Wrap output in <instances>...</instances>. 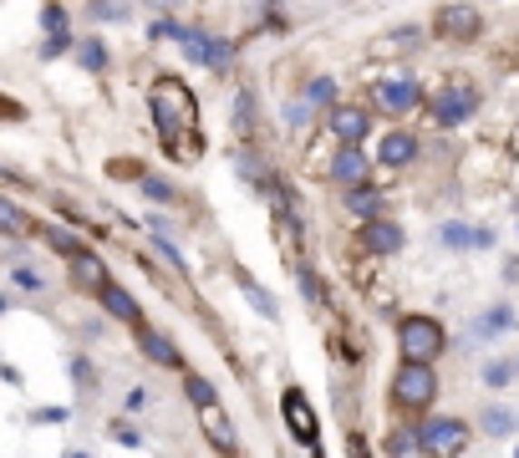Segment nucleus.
Listing matches in <instances>:
<instances>
[{
	"mask_svg": "<svg viewBox=\"0 0 519 458\" xmlns=\"http://www.w3.org/2000/svg\"><path fill=\"white\" fill-rule=\"evenodd\" d=\"M148 102H153L158 143L169 148V158L194 164L199 153H204V138H199V97L189 92V82H179V76L163 72L153 82V92H148Z\"/></svg>",
	"mask_w": 519,
	"mask_h": 458,
	"instance_id": "obj_1",
	"label": "nucleus"
},
{
	"mask_svg": "<svg viewBox=\"0 0 519 458\" xmlns=\"http://www.w3.org/2000/svg\"><path fill=\"white\" fill-rule=\"evenodd\" d=\"M443 346H448L443 321H433V316H403L397 321V352H403V362H438Z\"/></svg>",
	"mask_w": 519,
	"mask_h": 458,
	"instance_id": "obj_2",
	"label": "nucleus"
},
{
	"mask_svg": "<svg viewBox=\"0 0 519 458\" xmlns=\"http://www.w3.org/2000/svg\"><path fill=\"white\" fill-rule=\"evenodd\" d=\"M433 397H438V372L433 362H403L397 377H392V403L403 413H428Z\"/></svg>",
	"mask_w": 519,
	"mask_h": 458,
	"instance_id": "obj_3",
	"label": "nucleus"
},
{
	"mask_svg": "<svg viewBox=\"0 0 519 458\" xmlns=\"http://www.w3.org/2000/svg\"><path fill=\"white\" fill-rule=\"evenodd\" d=\"M433 36L448 41V46L479 41L484 36V11L479 5H468V0H448V5H438V15H433Z\"/></svg>",
	"mask_w": 519,
	"mask_h": 458,
	"instance_id": "obj_4",
	"label": "nucleus"
},
{
	"mask_svg": "<svg viewBox=\"0 0 519 458\" xmlns=\"http://www.w3.org/2000/svg\"><path fill=\"white\" fill-rule=\"evenodd\" d=\"M479 87L468 82V76H454V82H443L438 97H433V123L438 127H464L468 117L479 113Z\"/></svg>",
	"mask_w": 519,
	"mask_h": 458,
	"instance_id": "obj_5",
	"label": "nucleus"
},
{
	"mask_svg": "<svg viewBox=\"0 0 519 458\" xmlns=\"http://www.w3.org/2000/svg\"><path fill=\"white\" fill-rule=\"evenodd\" d=\"M464 448H468V423L464 418H423V428H417V453L458 458Z\"/></svg>",
	"mask_w": 519,
	"mask_h": 458,
	"instance_id": "obj_6",
	"label": "nucleus"
},
{
	"mask_svg": "<svg viewBox=\"0 0 519 458\" xmlns=\"http://www.w3.org/2000/svg\"><path fill=\"white\" fill-rule=\"evenodd\" d=\"M372 102L387 117H407L417 102H423V82H417V76H407V72L382 76V82H372Z\"/></svg>",
	"mask_w": 519,
	"mask_h": 458,
	"instance_id": "obj_7",
	"label": "nucleus"
},
{
	"mask_svg": "<svg viewBox=\"0 0 519 458\" xmlns=\"http://www.w3.org/2000/svg\"><path fill=\"white\" fill-rule=\"evenodd\" d=\"M194 407H199V428H204L209 443L220 448L224 458L240 453V433H234V423H230V413H224L220 397H209V403H194Z\"/></svg>",
	"mask_w": 519,
	"mask_h": 458,
	"instance_id": "obj_8",
	"label": "nucleus"
},
{
	"mask_svg": "<svg viewBox=\"0 0 519 458\" xmlns=\"http://www.w3.org/2000/svg\"><path fill=\"white\" fill-rule=\"evenodd\" d=\"M179 46H183V56H189V62L214 66V72H224V66L234 62V46H230V41L204 36V31H183V36H179Z\"/></svg>",
	"mask_w": 519,
	"mask_h": 458,
	"instance_id": "obj_9",
	"label": "nucleus"
},
{
	"mask_svg": "<svg viewBox=\"0 0 519 458\" xmlns=\"http://www.w3.org/2000/svg\"><path fill=\"white\" fill-rule=\"evenodd\" d=\"M331 178L347 184V189H362L367 178H372V158L362 153V143H341V153L331 158Z\"/></svg>",
	"mask_w": 519,
	"mask_h": 458,
	"instance_id": "obj_10",
	"label": "nucleus"
},
{
	"mask_svg": "<svg viewBox=\"0 0 519 458\" xmlns=\"http://www.w3.org/2000/svg\"><path fill=\"white\" fill-rule=\"evenodd\" d=\"M286 428L296 433L300 443H316V438H321V423H316V407H311V397L300 393V387H290V393H286Z\"/></svg>",
	"mask_w": 519,
	"mask_h": 458,
	"instance_id": "obj_11",
	"label": "nucleus"
},
{
	"mask_svg": "<svg viewBox=\"0 0 519 458\" xmlns=\"http://www.w3.org/2000/svg\"><path fill=\"white\" fill-rule=\"evenodd\" d=\"M326 127L337 133V143H362L367 133H372V117H367V107L337 102V107H331V117H326Z\"/></svg>",
	"mask_w": 519,
	"mask_h": 458,
	"instance_id": "obj_12",
	"label": "nucleus"
},
{
	"mask_svg": "<svg viewBox=\"0 0 519 458\" xmlns=\"http://www.w3.org/2000/svg\"><path fill=\"white\" fill-rule=\"evenodd\" d=\"M362 244L372 254H397L407 244V234H403V224H392V219L377 214V219H367V224H362Z\"/></svg>",
	"mask_w": 519,
	"mask_h": 458,
	"instance_id": "obj_13",
	"label": "nucleus"
},
{
	"mask_svg": "<svg viewBox=\"0 0 519 458\" xmlns=\"http://www.w3.org/2000/svg\"><path fill=\"white\" fill-rule=\"evenodd\" d=\"M66 275H72V285H77V291H92V295L107 285V265H103L92 250H77V254H72V260H66Z\"/></svg>",
	"mask_w": 519,
	"mask_h": 458,
	"instance_id": "obj_14",
	"label": "nucleus"
},
{
	"mask_svg": "<svg viewBox=\"0 0 519 458\" xmlns=\"http://www.w3.org/2000/svg\"><path fill=\"white\" fill-rule=\"evenodd\" d=\"M413 158H417V138H413V133H403V127L387 133L382 148H377V164H387V168H407Z\"/></svg>",
	"mask_w": 519,
	"mask_h": 458,
	"instance_id": "obj_15",
	"label": "nucleus"
},
{
	"mask_svg": "<svg viewBox=\"0 0 519 458\" xmlns=\"http://www.w3.org/2000/svg\"><path fill=\"white\" fill-rule=\"evenodd\" d=\"M504 331H514V305H489L479 321H474V342H489V336H504Z\"/></svg>",
	"mask_w": 519,
	"mask_h": 458,
	"instance_id": "obj_16",
	"label": "nucleus"
},
{
	"mask_svg": "<svg viewBox=\"0 0 519 458\" xmlns=\"http://www.w3.org/2000/svg\"><path fill=\"white\" fill-rule=\"evenodd\" d=\"M97 295H103V305L113 311L117 321H128V326H143V311H138V301H132V295L122 291V285H113V280H107V285H103Z\"/></svg>",
	"mask_w": 519,
	"mask_h": 458,
	"instance_id": "obj_17",
	"label": "nucleus"
},
{
	"mask_svg": "<svg viewBox=\"0 0 519 458\" xmlns=\"http://www.w3.org/2000/svg\"><path fill=\"white\" fill-rule=\"evenodd\" d=\"M132 331H138V346H143V352L153 356V362H163V367H173V372L183 367V356H179V346H173L169 336H158V331H148V326H132Z\"/></svg>",
	"mask_w": 519,
	"mask_h": 458,
	"instance_id": "obj_18",
	"label": "nucleus"
},
{
	"mask_svg": "<svg viewBox=\"0 0 519 458\" xmlns=\"http://www.w3.org/2000/svg\"><path fill=\"white\" fill-rule=\"evenodd\" d=\"M0 234H15V240H21V234H36V224H31L11 199H0Z\"/></svg>",
	"mask_w": 519,
	"mask_h": 458,
	"instance_id": "obj_19",
	"label": "nucleus"
},
{
	"mask_svg": "<svg viewBox=\"0 0 519 458\" xmlns=\"http://www.w3.org/2000/svg\"><path fill=\"white\" fill-rule=\"evenodd\" d=\"M347 209H351V214H362V219H377V214H382V199H377V194L362 184V189H351Z\"/></svg>",
	"mask_w": 519,
	"mask_h": 458,
	"instance_id": "obj_20",
	"label": "nucleus"
},
{
	"mask_svg": "<svg viewBox=\"0 0 519 458\" xmlns=\"http://www.w3.org/2000/svg\"><path fill=\"white\" fill-rule=\"evenodd\" d=\"M438 240H443V250H474V229L454 219V224H443V229H438Z\"/></svg>",
	"mask_w": 519,
	"mask_h": 458,
	"instance_id": "obj_21",
	"label": "nucleus"
},
{
	"mask_svg": "<svg viewBox=\"0 0 519 458\" xmlns=\"http://www.w3.org/2000/svg\"><path fill=\"white\" fill-rule=\"evenodd\" d=\"M306 97H311L316 107H337V82H331V76H316L311 87H306Z\"/></svg>",
	"mask_w": 519,
	"mask_h": 458,
	"instance_id": "obj_22",
	"label": "nucleus"
},
{
	"mask_svg": "<svg viewBox=\"0 0 519 458\" xmlns=\"http://www.w3.org/2000/svg\"><path fill=\"white\" fill-rule=\"evenodd\" d=\"M41 234H46V240H52V250H62L66 260H72V254L82 250V240L72 234V229H41Z\"/></svg>",
	"mask_w": 519,
	"mask_h": 458,
	"instance_id": "obj_23",
	"label": "nucleus"
},
{
	"mask_svg": "<svg viewBox=\"0 0 519 458\" xmlns=\"http://www.w3.org/2000/svg\"><path fill=\"white\" fill-rule=\"evenodd\" d=\"M484 433H514V413H504V407H489V413H484Z\"/></svg>",
	"mask_w": 519,
	"mask_h": 458,
	"instance_id": "obj_24",
	"label": "nucleus"
},
{
	"mask_svg": "<svg viewBox=\"0 0 519 458\" xmlns=\"http://www.w3.org/2000/svg\"><path fill=\"white\" fill-rule=\"evenodd\" d=\"M484 382H489V387H509V382H514V362H489V367H484Z\"/></svg>",
	"mask_w": 519,
	"mask_h": 458,
	"instance_id": "obj_25",
	"label": "nucleus"
},
{
	"mask_svg": "<svg viewBox=\"0 0 519 458\" xmlns=\"http://www.w3.org/2000/svg\"><path fill=\"white\" fill-rule=\"evenodd\" d=\"M82 66H87V72H103V62H107V51H103V41H82Z\"/></svg>",
	"mask_w": 519,
	"mask_h": 458,
	"instance_id": "obj_26",
	"label": "nucleus"
},
{
	"mask_svg": "<svg viewBox=\"0 0 519 458\" xmlns=\"http://www.w3.org/2000/svg\"><path fill=\"white\" fill-rule=\"evenodd\" d=\"M387 453H392V458H413V453H417V433H392Z\"/></svg>",
	"mask_w": 519,
	"mask_h": 458,
	"instance_id": "obj_27",
	"label": "nucleus"
},
{
	"mask_svg": "<svg viewBox=\"0 0 519 458\" xmlns=\"http://www.w3.org/2000/svg\"><path fill=\"white\" fill-rule=\"evenodd\" d=\"M107 174H113V178H143V168L132 164V158H113V164H107Z\"/></svg>",
	"mask_w": 519,
	"mask_h": 458,
	"instance_id": "obj_28",
	"label": "nucleus"
},
{
	"mask_svg": "<svg viewBox=\"0 0 519 458\" xmlns=\"http://www.w3.org/2000/svg\"><path fill=\"white\" fill-rule=\"evenodd\" d=\"M143 189L153 194V199H173V189L163 184V178H153V174H143Z\"/></svg>",
	"mask_w": 519,
	"mask_h": 458,
	"instance_id": "obj_29",
	"label": "nucleus"
},
{
	"mask_svg": "<svg viewBox=\"0 0 519 458\" xmlns=\"http://www.w3.org/2000/svg\"><path fill=\"white\" fill-rule=\"evenodd\" d=\"M15 285H26V291H41V285H46V280H41L36 270H15Z\"/></svg>",
	"mask_w": 519,
	"mask_h": 458,
	"instance_id": "obj_30",
	"label": "nucleus"
},
{
	"mask_svg": "<svg viewBox=\"0 0 519 458\" xmlns=\"http://www.w3.org/2000/svg\"><path fill=\"white\" fill-rule=\"evenodd\" d=\"M351 458H372V453H367V443H362V433H351Z\"/></svg>",
	"mask_w": 519,
	"mask_h": 458,
	"instance_id": "obj_31",
	"label": "nucleus"
},
{
	"mask_svg": "<svg viewBox=\"0 0 519 458\" xmlns=\"http://www.w3.org/2000/svg\"><path fill=\"white\" fill-rule=\"evenodd\" d=\"M514 372H519V362H514Z\"/></svg>",
	"mask_w": 519,
	"mask_h": 458,
	"instance_id": "obj_32",
	"label": "nucleus"
}]
</instances>
